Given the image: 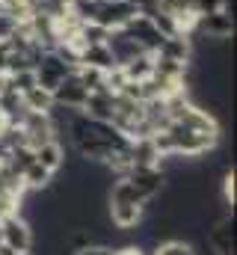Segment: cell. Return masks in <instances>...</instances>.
<instances>
[{
  "label": "cell",
  "instance_id": "cell-1",
  "mask_svg": "<svg viewBox=\"0 0 237 255\" xmlns=\"http://www.w3.org/2000/svg\"><path fill=\"white\" fill-rule=\"evenodd\" d=\"M0 244L12 253H30L33 250V226L24 214L12 211L0 217Z\"/></svg>",
  "mask_w": 237,
  "mask_h": 255
},
{
  "label": "cell",
  "instance_id": "cell-2",
  "mask_svg": "<svg viewBox=\"0 0 237 255\" xmlns=\"http://www.w3.org/2000/svg\"><path fill=\"white\" fill-rule=\"evenodd\" d=\"M121 33H124L130 42H136L142 51H148V54H154V51L160 48V42L166 39L148 12H136V15H133L124 27H121Z\"/></svg>",
  "mask_w": 237,
  "mask_h": 255
},
{
  "label": "cell",
  "instance_id": "cell-3",
  "mask_svg": "<svg viewBox=\"0 0 237 255\" xmlns=\"http://www.w3.org/2000/svg\"><path fill=\"white\" fill-rule=\"evenodd\" d=\"M71 71H74V65L68 63L65 57H59L57 51H42V57L36 60V65H33L36 83H39L42 89H48V92H54L57 83L65 77V74H71Z\"/></svg>",
  "mask_w": 237,
  "mask_h": 255
},
{
  "label": "cell",
  "instance_id": "cell-4",
  "mask_svg": "<svg viewBox=\"0 0 237 255\" xmlns=\"http://www.w3.org/2000/svg\"><path fill=\"white\" fill-rule=\"evenodd\" d=\"M136 12H142V9H139L136 3H130V0H98L92 21L101 24V27H107V30L113 33V30H121Z\"/></svg>",
  "mask_w": 237,
  "mask_h": 255
},
{
  "label": "cell",
  "instance_id": "cell-5",
  "mask_svg": "<svg viewBox=\"0 0 237 255\" xmlns=\"http://www.w3.org/2000/svg\"><path fill=\"white\" fill-rule=\"evenodd\" d=\"M51 95H54V104H59V107L83 110V104H86V98H89V89H86V86H83V80L71 71V74H65V77L59 80L57 89H54Z\"/></svg>",
  "mask_w": 237,
  "mask_h": 255
},
{
  "label": "cell",
  "instance_id": "cell-6",
  "mask_svg": "<svg viewBox=\"0 0 237 255\" xmlns=\"http://www.w3.org/2000/svg\"><path fill=\"white\" fill-rule=\"evenodd\" d=\"M193 33H202V36H208V39H217V42H226V39H232V33H235V15H229V12H211V15H202V18H196V30Z\"/></svg>",
  "mask_w": 237,
  "mask_h": 255
},
{
  "label": "cell",
  "instance_id": "cell-7",
  "mask_svg": "<svg viewBox=\"0 0 237 255\" xmlns=\"http://www.w3.org/2000/svg\"><path fill=\"white\" fill-rule=\"evenodd\" d=\"M208 247L214 255H235V214H223L208 232Z\"/></svg>",
  "mask_w": 237,
  "mask_h": 255
},
{
  "label": "cell",
  "instance_id": "cell-8",
  "mask_svg": "<svg viewBox=\"0 0 237 255\" xmlns=\"http://www.w3.org/2000/svg\"><path fill=\"white\" fill-rule=\"evenodd\" d=\"M74 65H89V68H98V71H113L116 68V57L110 51L107 42H98V45H83L74 57Z\"/></svg>",
  "mask_w": 237,
  "mask_h": 255
},
{
  "label": "cell",
  "instance_id": "cell-9",
  "mask_svg": "<svg viewBox=\"0 0 237 255\" xmlns=\"http://www.w3.org/2000/svg\"><path fill=\"white\" fill-rule=\"evenodd\" d=\"M154 54H160V57H166V60H172V63L190 65V60H193V39H190V36H184V33L166 36Z\"/></svg>",
  "mask_w": 237,
  "mask_h": 255
},
{
  "label": "cell",
  "instance_id": "cell-10",
  "mask_svg": "<svg viewBox=\"0 0 237 255\" xmlns=\"http://www.w3.org/2000/svg\"><path fill=\"white\" fill-rule=\"evenodd\" d=\"M113 101H116V95L110 89H95V92H89L80 113H86L89 119H98V122H110L113 119Z\"/></svg>",
  "mask_w": 237,
  "mask_h": 255
},
{
  "label": "cell",
  "instance_id": "cell-11",
  "mask_svg": "<svg viewBox=\"0 0 237 255\" xmlns=\"http://www.w3.org/2000/svg\"><path fill=\"white\" fill-rule=\"evenodd\" d=\"M118 68H121V74H124V80H133V83H142V80H148V77H151V71H154V54H148V51H142V54H136V57H130L127 63H121Z\"/></svg>",
  "mask_w": 237,
  "mask_h": 255
},
{
  "label": "cell",
  "instance_id": "cell-12",
  "mask_svg": "<svg viewBox=\"0 0 237 255\" xmlns=\"http://www.w3.org/2000/svg\"><path fill=\"white\" fill-rule=\"evenodd\" d=\"M33 151H36V160H39L45 169H51V172H59V169L65 166V148H62L59 139H48V142H42V145L33 148Z\"/></svg>",
  "mask_w": 237,
  "mask_h": 255
},
{
  "label": "cell",
  "instance_id": "cell-13",
  "mask_svg": "<svg viewBox=\"0 0 237 255\" xmlns=\"http://www.w3.org/2000/svg\"><path fill=\"white\" fill-rule=\"evenodd\" d=\"M54 175H57V172L45 169L39 160H33V163L21 172V178H24V187H27V190H45V187H51Z\"/></svg>",
  "mask_w": 237,
  "mask_h": 255
},
{
  "label": "cell",
  "instance_id": "cell-14",
  "mask_svg": "<svg viewBox=\"0 0 237 255\" xmlns=\"http://www.w3.org/2000/svg\"><path fill=\"white\" fill-rule=\"evenodd\" d=\"M21 104H24V110H33V113H51L54 95L48 89H42V86H33V89H27L21 95Z\"/></svg>",
  "mask_w": 237,
  "mask_h": 255
},
{
  "label": "cell",
  "instance_id": "cell-15",
  "mask_svg": "<svg viewBox=\"0 0 237 255\" xmlns=\"http://www.w3.org/2000/svg\"><path fill=\"white\" fill-rule=\"evenodd\" d=\"M151 255H196V247H193L190 241L169 238V241H160V244H154Z\"/></svg>",
  "mask_w": 237,
  "mask_h": 255
},
{
  "label": "cell",
  "instance_id": "cell-16",
  "mask_svg": "<svg viewBox=\"0 0 237 255\" xmlns=\"http://www.w3.org/2000/svg\"><path fill=\"white\" fill-rule=\"evenodd\" d=\"M190 9H193L196 18H202V15L220 12V9H223V0H190Z\"/></svg>",
  "mask_w": 237,
  "mask_h": 255
},
{
  "label": "cell",
  "instance_id": "cell-17",
  "mask_svg": "<svg viewBox=\"0 0 237 255\" xmlns=\"http://www.w3.org/2000/svg\"><path fill=\"white\" fill-rule=\"evenodd\" d=\"M223 202L235 208V169H229L223 175Z\"/></svg>",
  "mask_w": 237,
  "mask_h": 255
},
{
  "label": "cell",
  "instance_id": "cell-18",
  "mask_svg": "<svg viewBox=\"0 0 237 255\" xmlns=\"http://www.w3.org/2000/svg\"><path fill=\"white\" fill-rule=\"evenodd\" d=\"M74 255H113V247H107V244H86L83 250H74Z\"/></svg>",
  "mask_w": 237,
  "mask_h": 255
},
{
  "label": "cell",
  "instance_id": "cell-19",
  "mask_svg": "<svg viewBox=\"0 0 237 255\" xmlns=\"http://www.w3.org/2000/svg\"><path fill=\"white\" fill-rule=\"evenodd\" d=\"M6 154H9V148H6V142H3V136H0V163H6Z\"/></svg>",
  "mask_w": 237,
  "mask_h": 255
},
{
  "label": "cell",
  "instance_id": "cell-20",
  "mask_svg": "<svg viewBox=\"0 0 237 255\" xmlns=\"http://www.w3.org/2000/svg\"><path fill=\"white\" fill-rule=\"evenodd\" d=\"M0 6H3V0H0Z\"/></svg>",
  "mask_w": 237,
  "mask_h": 255
}]
</instances>
